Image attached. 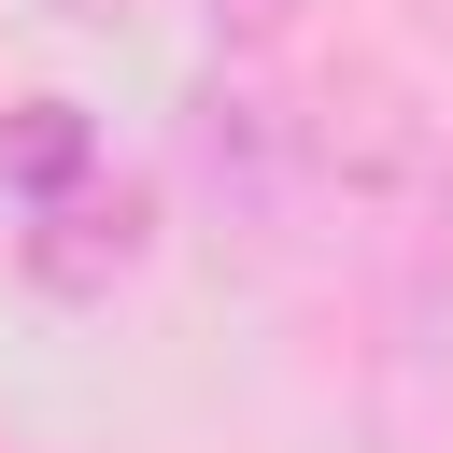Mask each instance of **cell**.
I'll list each match as a JSON object with an SVG mask.
<instances>
[{
	"label": "cell",
	"instance_id": "cell-1",
	"mask_svg": "<svg viewBox=\"0 0 453 453\" xmlns=\"http://www.w3.org/2000/svg\"><path fill=\"white\" fill-rule=\"evenodd\" d=\"M142 255V184H57V198H28V241H14V269L42 283V297H99L113 269Z\"/></svg>",
	"mask_w": 453,
	"mask_h": 453
},
{
	"label": "cell",
	"instance_id": "cell-2",
	"mask_svg": "<svg viewBox=\"0 0 453 453\" xmlns=\"http://www.w3.org/2000/svg\"><path fill=\"white\" fill-rule=\"evenodd\" d=\"M311 156L340 170V184H425L439 170V142H425V113L396 99V85H326V113H311Z\"/></svg>",
	"mask_w": 453,
	"mask_h": 453
},
{
	"label": "cell",
	"instance_id": "cell-3",
	"mask_svg": "<svg viewBox=\"0 0 453 453\" xmlns=\"http://www.w3.org/2000/svg\"><path fill=\"white\" fill-rule=\"evenodd\" d=\"M85 170H99V142H85L71 99H14V113H0V198H57V184H85Z\"/></svg>",
	"mask_w": 453,
	"mask_h": 453
},
{
	"label": "cell",
	"instance_id": "cell-4",
	"mask_svg": "<svg viewBox=\"0 0 453 453\" xmlns=\"http://www.w3.org/2000/svg\"><path fill=\"white\" fill-rule=\"evenodd\" d=\"M212 14H226L241 42H269V28H297V0H212Z\"/></svg>",
	"mask_w": 453,
	"mask_h": 453
}]
</instances>
